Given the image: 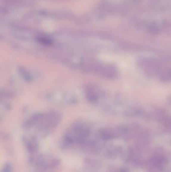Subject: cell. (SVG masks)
Listing matches in <instances>:
<instances>
[{"label": "cell", "instance_id": "cell-7", "mask_svg": "<svg viewBox=\"0 0 171 172\" xmlns=\"http://www.w3.org/2000/svg\"><path fill=\"white\" fill-rule=\"evenodd\" d=\"M2 172H13V167L11 164L7 163L4 167Z\"/></svg>", "mask_w": 171, "mask_h": 172}, {"label": "cell", "instance_id": "cell-1", "mask_svg": "<svg viewBox=\"0 0 171 172\" xmlns=\"http://www.w3.org/2000/svg\"><path fill=\"white\" fill-rule=\"evenodd\" d=\"M58 57L64 64L75 70L100 76L106 74L105 65L93 57L76 53H64Z\"/></svg>", "mask_w": 171, "mask_h": 172}, {"label": "cell", "instance_id": "cell-6", "mask_svg": "<svg viewBox=\"0 0 171 172\" xmlns=\"http://www.w3.org/2000/svg\"><path fill=\"white\" fill-rule=\"evenodd\" d=\"M25 144L26 148L30 153H33L38 149V143L34 137H32L30 139H26Z\"/></svg>", "mask_w": 171, "mask_h": 172}, {"label": "cell", "instance_id": "cell-2", "mask_svg": "<svg viewBox=\"0 0 171 172\" xmlns=\"http://www.w3.org/2000/svg\"><path fill=\"white\" fill-rule=\"evenodd\" d=\"M61 119V115L57 112L39 113L33 115L27 121L25 128L28 129H35L42 135L47 134L58 125Z\"/></svg>", "mask_w": 171, "mask_h": 172}, {"label": "cell", "instance_id": "cell-4", "mask_svg": "<svg viewBox=\"0 0 171 172\" xmlns=\"http://www.w3.org/2000/svg\"><path fill=\"white\" fill-rule=\"evenodd\" d=\"M45 99L50 103L61 106L73 105L78 100L77 95L74 92L64 89L48 92L45 96Z\"/></svg>", "mask_w": 171, "mask_h": 172}, {"label": "cell", "instance_id": "cell-5", "mask_svg": "<svg viewBox=\"0 0 171 172\" xmlns=\"http://www.w3.org/2000/svg\"><path fill=\"white\" fill-rule=\"evenodd\" d=\"M19 74L21 79L27 82H32L38 78L39 74L33 70L25 67L19 70Z\"/></svg>", "mask_w": 171, "mask_h": 172}, {"label": "cell", "instance_id": "cell-3", "mask_svg": "<svg viewBox=\"0 0 171 172\" xmlns=\"http://www.w3.org/2000/svg\"><path fill=\"white\" fill-rule=\"evenodd\" d=\"M91 128L86 123L77 122L69 128L64 136L63 142L67 145L74 144L85 145L89 140Z\"/></svg>", "mask_w": 171, "mask_h": 172}]
</instances>
